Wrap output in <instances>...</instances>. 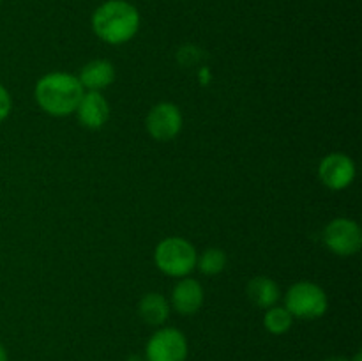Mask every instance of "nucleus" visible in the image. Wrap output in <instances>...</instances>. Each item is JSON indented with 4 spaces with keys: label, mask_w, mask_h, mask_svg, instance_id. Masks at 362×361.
Returning <instances> with one entry per match:
<instances>
[{
    "label": "nucleus",
    "mask_w": 362,
    "mask_h": 361,
    "mask_svg": "<svg viewBox=\"0 0 362 361\" xmlns=\"http://www.w3.org/2000/svg\"><path fill=\"white\" fill-rule=\"evenodd\" d=\"M350 361H362V353H361V350H357V353L354 354V357Z\"/></svg>",
    "instance_id": "6ab92c4d"
},
{
    "label": "nucleus",
    "mask_w": 362,
    "mask_h": 361,
    "mask_svg": "<svg viewBox=\"0 0 362 361\" xmlns=\"http://www.w3.org/2000/svg\"><path fill=\"white\" fill-rule=\"evenodd\" d=\"M11 108H13V99H11L7 88L0 84V122H4L9 117Z\"/></svg>",
    "instance_id": "dca6fc26"
},
{
    "label": "nucleus",
    "mask_w": 362,
    "mask_h": 361,
    "mask_svg": "<svg viewBox=\"0 0 362 361\" xmlns=\"http://www.w3.org/2000/svg\"><path fill=\"white\" fill-rule=\"evenodd\" d=\"M187 340L177 328H161L145 345V361H186Z\"/></svg>",
    "instance_id": "39448f33"
},
{
    "label": "nucleus",
    "mask_w": 362,
    "mask_h": 361,
    "mask_svg": "<svg viewBox=\"0 0 362 361\" xmlns=\"http://www.w3.org/2000/svg\"><path fill=\"white\" fill-rule=\"evenodd\" d=\"M324 243L332 253L339 257H352L362 246V230L359 223L350 218H336L324 230Z\"/></svg>",
    "instance_id": "423d86ee"
},
{
    "label": "nucleus",
    "mask_w": 362,
    "mask_h": 361,
    "mask_svg": "<svg viewBox=\"0 0 362 361\" xmlns=\"http://www.w3.org/2000/svg\"><path fill=\"white\" fill-rule=\"evenodd\" d=\"M0 361H7V350L2 343H0Z\"/></svg>",
    "instance_id": "f3484780"
},
{
    "label": "nucleus",
    "mask_w": 362,
    "mask_h": 361,
    "mask_svg": "<svg viewBox=\"0 0 362 361\" xmlns=\"http://www.w3.org/2000/svg\"><path fill=\"white\" fill-rule=\"evenodd\" d=\"M0 2H2V0H0Z\"/></svg>",
    "instance_id": "412c9836"
},
{
    "label": "nucleus",
    "mask_w": 362,
    "mask_h": 361,
    "mask_svg": "<svg viewBox=\"0 0 362 361\" xmlns=\"http://www.w3.org/2000/svg\"><path fill=\"white\" fill-rule=\"evenodd\" d=\"M78 80L83 85V88L99 92L103 88L110 87L115 81V67H113V64L110 60H90V62H87L83 66Z\"/></svg>",
    "instance_id": "9b49d317"
},
{
    "label": "nucleus",
    "mask_w": 362,
    "mask_h": 361,
    "mask_svg": "<svg viewBox=\"0 0 362 361\" xmlns=\"http://www.w3.org/2000/svg\"><path fill=\"white\" fill-rule=\"evenodd\" d=\"M293 324V317L285 306L267 308L264 315V326L271 335H285L290 331Z\"/></svg>",
    "instance_id": "4468645a"
},
{
    "label": "nucleus",
    "mask_w": 362,
    "mask_h": 361,
    "mask_svg": "<svg viewBox=\"0 0 362 361\" xmlns=\"http://www.w3.org/2000/svg\"><path fill=\"white\" fill-rule=\"evenodd\" d=\"M138 314L148 326H161L170 317V304L159 292H148L141 297Z\"/></svg>",
    "instance_id": "ddd939ff"
},
{
    "label": "nucleus",
    "mask_w": 362,
    "mask_h": 361,
    "mask_svg": "<svg viewBox=\"0 0 362 361\" xmlns=\"http://www.w3.org/2000/svg\"><path fill=\"white\" fill-rule=\"evenodd\" d=\"M197 250L184 237H166L156 246V265L165 275L184 278L197 268Z\"/></svg>",
    "instance_id": "7ed1b4c3"
},
{
    "label": "nucleus",
    "mask_w": 362,
    "mask_h": 361,
    "mask_svg": "<svg viewBox=\"0 0 362 361\" xmlns=\"http://www.w3.org/2000/svg\"><path fill=\"white\" fill-rule=\"evenodd\" d=\"M285 308L292 314V317L315 321L327 311V294L313 282H297L286 292Z\"/></svg>",
    "instance_id": "20e7f679"
},
{
    "label": "nucleus",
    "mask_w": 362,
    "mask_h": 361,
    "mask_svg": "<svg viewBox=\"0 0 362 361\" xmlns=\"http://www.w3.org/2000/svg\"><path fill=\"white\" fill-rule=\"evenodd\" d=\"M78 120L88 130H99L110 119V105L101 92L88 91L76 108Z\"/></svg>",
    "instance_id": "1a4fd4ad"
},
{
    "label": "nucleus",
    "mask_w": 362,
    "mask_h": 361,
    "mask_svg": "<svg viewBox=\"0 0 362 361\" xmlns=\"http://www.w3.org/2000/svg\"><path fill=\"white\" fill-rule=\"evenodd\" d=\"M148 134L158 142H170L182 130V113L173 103H158L145 119Z\"/></svg>",
    "instance_id": "0eeeda50"
},
{
    "label": "nucleus",
    "mask_w": 362,
    "mask_h": 361,
    "mask_svg": "<svg viewBox=\"0 0 362 361\" xmlns=\"http://www.w3.org/2000/svg\"><path fill=\"white\" fill-rule=\"evenodd\" d=\"M204 304V287L193 278H184L172 290V306L180 315H193Z\"/></svg>",
    "instance_id": "9d476101"
},
{
    "label": "nucleus",
    "mask_w": 362,
    "mask_h": 361,
    "mask_svg": "<svg viewBox=\"0 0 362 361\" xmlns=\"http://www.w3.org/2000/svg\"><path fill=\"white\" fill-rule=\"evenodd\" d=\"M129 361H144V360H141L140 356H131V357H129Z\"/></svg>",
    "instance_id": "aec40b11"
},
{
    "label": "nucleus",
    "mask_w": 362,
    "mask_h": 361,
    "mask_svg": "<svg viewBox=\"0 0 362 361\" xmlns=\"http://www.w3.org/2000/svg\"><path fill=\"white\" fill-rule=\"evenodd\" d=\"M85 91L71 73H48L35 85V101L48 115L66 117L76 112Z\"/></svg>",
    "instance_id": "f03ea898"
},
{
    "label": "nucleus",
    "mask_w": 362,
    "mask_h": 361,
    "mask_svg": "<svg viewBox=\"0 0 362 361\" xmlns=\"http://www.w3.org/2000/svg\"><path fill=\"white\" fill-rule=\"evenodd\" d=\"M247 299L258 308H271L279 299V287L269 276H255L246 287Z\"/></svg>",
    "instance_id": "f8f14e48"
},
{
    "label": "nucleus",
    "mask_w": 362,
    "mask_h": 361,
    "mask_svg": "<svg viewBox=\"0 0 362 361\" xmlns=\"http://www.w3.org/2000/svg\"><path fill=\"white\" fill-rule=\"evenodd\" d=\"M197 265L204 275H219L226 268V253L219 248H209L197 258Z\"/></svg>",
    "instance_id": "2eb2a0df"
},
{
    "label": "nucleus",
    "mask_w": 362,
    "mask_h": 361,
    "mask_svg": "<svg viewBox=\"0 0 362 361\" xmlns=\"http://www.w3.org/2000/svg\"><path fill=\"white\" fill-rule=\"evenodd\" d=\"M318 176L329 190L341 191L356 179V163L343 152H331L320 161Z\"/></svg>",
    "instance_id": "6e6552de"
},
{
    "label": "nucleus",
    "mask_w": 362,
    "mask_h": 361,
    "mask_svg": "<svg viewBox=\"0 0 362 361\" xmlns=\"http://www.w3.org/2000/svg\"><path fill=\"white\" fill-rule=\"evenodd\" d=\"M92 30L103 42L119 46L140 30V11L127 0H106L92 14Z\"/></svg>",
    "instance_id": "f257e3e1"
},
{
    "label": "nucleus",
    "mask_w": 362,
    "mask_h": 361,
    "mask_svg": "<svg viewBox=\"0 0 362 361\" xmlns=\"http://www.w3.org/2000/svg\"><path fill=\"white\" fill-rule=\"evenodd\" d=\"M325 361H350V360L345 356H329Z\"/></svg>",
    "instance_id": "a211bd4d"
}]
</instances>
